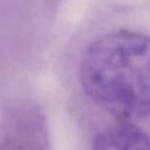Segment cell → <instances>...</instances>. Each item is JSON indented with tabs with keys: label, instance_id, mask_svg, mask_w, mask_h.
Masks as SVG:
<instances>
[{
	"label": "cell",
	"instance_id": "cell-1",
	"mask_svg": "<svg viewBox=\"0 0 150 150\" xmlns=\"http://www.w3.org/2000/svg\"><path fill=\"white\" fill-rule=\"evenodd\" d=\"M80 81L120 121L150 116V36L124 29L100 36L82 57Z\"/></svg>",
	"mask_w": 150,
	"mask_h": 150
},
{
	"label": "cell",
	"instance_id": "cell-2",
	"mask_svg": "<svg viewBox=\"0 0 150 150\" xmlns=\"http://www.w3.org/2000/svg\"><path fill=\"white\" fill-rule=\"evenodd\" d=\"M93 150H150V138L132 122L120 121L96 135Z\"/></svg>",
	"mask_w": 150,
	"mask_h": 150
}]
</instances>
